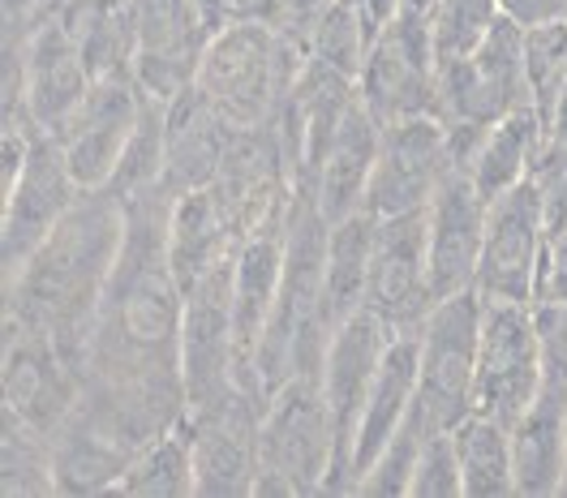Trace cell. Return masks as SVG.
Wrapping results in <instances>:
<instances>
[{"label":"cell","instance_id":"obj_36","mask_svg":"<svg viewBox=\"0 0 567 498\" xmlns=\"http://www.w3.org/2000/svg\"><path fill=\"white\" fill-rule=\"evenodd\" d=\"M121 203H134L146 194H168L164 189V104L146 100L142 125L134 134V143L125 146V159L116 168V177L107 185Z\"/></svg>","mask_w":567,"mask_h":498},{"label":"cell","instance_id":"obj_30","mask_svg":"<svg viewBox=\"0 0 567 498\" xmlns=\"http://www.w3.org/2000/svg\"><path fill=\"white\" fill-rule=\"evenodd\" d=\"M327 319L331 331L357 310H365V284H370V253H374V228L379 219L353 211L344 219H327Z\"/></svg>","mask_w":567,"mask_h":498},{"label":"cell","instance_id":"obj_21","mask_svg":"<svg viewBox=\"0 0 567 498\" xmlns=\"http://www.w3.org/2000/svg\"><path fill=\"white\" fill-rule=\"evenodd\" d=\"M388 322L370 310H357L353 319H344L331 331V344L322 356V395L331 404V417L340 429V490L344 495V477H349V456H353V434L361 422V408H365V395L374 387V374L383 365V353L391 344Z\"/></svg>","mask_w":567,"mask_h":498},{"label":"cell","instance_id":"obj_19","mask_svg":"<svg viewBox=\"0 0 567 498\" xmlns=\"http://www.w3.org/2000/svg\"><path fill=\"white\" fill-rule=\"evenodd\" d=\"M486 215H491V203L477 194L464 168H452L434 189L425 207V258H430V284L439 292V301L477 288Z\"/></svg>","mask_w":567,"mask_h":498},{"label":"cell","instance_id":"obj_11","mask_svg":"<svg viewBox=\"0 0 567 498\" xmlns=\"http://www.w3.org/2000/svg\"><path fill=\"white\" fill-rule=\"evenodd\" d=\"M181 378H185L189 408L249 387L241 370V344H237V314H233V258L185 292Z\"/></svg>","mask_w":567,"mask_h":498},{"label":"cell","instance_id":"obj_34","mask_svg":"<svg viewBox=\"0 0 567 498\" xmlns=\"http://www.w3.org/2000/svg\"><path fill=\"white\" fill-rule=\"evenodd\" d=\"M0 495L4 498H48L56 495L52 434L27 426L22 417H0Z\"/></svg>","mask_w":567,"mask_h":498},{"label":"cell","instance_id":"obj_6","mask_svg":"<svg viewBox=\"0 0 567 498\" xmlns=\"http://www.w3.org/2000/svg\"><path fill=\"white\" fill-rule=\"evenodd\" d=\"M91 86L95 73L61 18L43 22L27 39H4V121H27L31 129L56 138Z\"/></svg>","mask_w":567,"mask_h":498},{"label":"cell","instance_id":"obj_31","mask_svg":"<svg viewBox=\"0 0 567 498\" xmlns=\"http://www.w3.org/2000/svg\"><path fill=\"white\" fill-rule=\"evenodd\" d=\"M116 495L125 498H189L198 495V464H194V438L189 426L159 429L134 452Z\"/></svg>","mask_w":567,"mask_h":498},{"label":"cell","instance_id":"obj_29","mask_svg":"<svg viewBox=\"0 0 567 498\" xmlns=\"http://www.w3.org/2000/svg\"><path fill=\"white\" fill-rule=\"evenodd\" d=\"M61 27L82 48L86 65L95 77H121L134 73L138 56V22L130 0H65L61 4Z\"/></svg>","mask_w":567,"mask_h":498},{"label":"cell","instance_id":"obj_45","mask_svg":"<svg viewBox=\"0 0 567 498\" xmlns=\"http://www.w3.org/2000/svg\"><path fill=\"white\" fill-rule=\"evenodd\" d=\"M507 13H516L520 22H537V18H559L567 13V0H503Z\"/></svg>","mask_w":567,"mask_h":498},{"label":"cell","instance_id":"obj_24","mask_svg":"<svg viewBox=\"0 0 567 498\" xmlns=\"http://www.w3.org/2000/svg\"><path fill=\"white\" fill-rule=\"evenodd\" d=\"M288 215L262 224V228H254L249 237H241V246L233 253V314H237V344H241L246 383H249L254 353L262 344V331H267L271 310H276V297H280Z\"/></svg>","mask_w":567,"mask_h":498},{"label":"cell","instance_id":"obj_8","mask_svg":"<svg viewBox=\"0 0 567 498\" xmlns=\"http://www.w3.org/2000/svg\"><path fill=\"white\" fill-rule=\"evenodd\" d=\"M542 319L533 301H486L477 340V413L520 422L542 395Z\"/></svg>","mask_w":567,"mask_h":498},{"label":"cell","instance_id":"obj_32","mask_svg":"<svg viewBox=\"0 0 567 498\" xmlns=\"http://www.w3.org/2000/svg\"><path fill=\"white\" fill-rule=\"evenodd\" d=\"M456 460H461L464 498H507L516 495V473H512V426L491 413H468L452 429Z\"/></svg>","mask_w":567,"mask_h":498},{"label":"cell","instance_id":"obj_12","mask_svg":"<svg viewBox=\"0 0 567 498\" xmlns=\"http://www.w3.org/2000/svg\"><path fill=\"white\" fill-rule=\"evenodd\" d=\"M0 392H4V413L22 417L43 434H56L86 392V374L56 349L52 335L4 314Z\"/></svg>","mask_w":567,"mask_h":498},{"label":"cell","instance_id":"obj_47","mask_svg":"<svg viewBox=\"0 0 567 498\" xmlns=\"http://www.w3.org/2000/svg\"><path fill=\"white\" fill-rule=\"evenodd\" d=\"M327 4H331V0H292V9H288V22H284V27H306V22H310L319 9H327Z\"/></svg>","mask_w":567,"mask_h":498},{"label":"cell","instance_id":"obj_10","mask_svg":"<svg viewBox=\"0 0 567 498\" xmlns=\"http://www.w3.org/2000/svg\"><path fill=\"white\" fill-rule=\"evenodd\" d=\"M357 95L379 116V125L439 116V56L425 18L395 13L379 27L370 56L357 73Z\"/></svg>","mask_w":567,"mask_h":498},{"label":"cell","instance_id":"obj_39","mask_svg":"<svg viewBox=\"0 0 567 498\" xmlns=\"http://www.w3.org/2000/svg\"><path fill=\"white\" fill-rule=\"evenodd\" d=\"M409 498H464L461 460H456V443L452 429L443 434H425L417 464H413V486Z\"/></svg>","mask_w":567,"mask_h":498},{"label":"cell","instance_id":"obj_3","mask_svg":"<svg viewBox=\"0 0 567 498\" xmlns=\"http://www.w3.org/2000/svg\"><path fill=\"white\" fill-rule=\"evenodd\" d=\"M301 65L306 43L292 27L267 18H237L207 39L194 91L233 129H267L280 121Z\"/></svg>","mask_w":567,"mask_h":498},{"label":"cell","instance_id":"obj_22","mask_svg":"<svg viewBox=\"0 0 567 498\" xmlns=\"http://www.w3.org/2000/svg\"><path fill=\"white\" fill-rule=\"evenodd\" d=\"M241 129H233L194 86L164 104V189L177 198L189 189H207Z\"/></svg>","mask_w":567,"mask_h":498},{"label":"cell","instance_id":"obj_38","mask_svg":"<svg viewBox=\"0 0 567 498\" xmlns=\"http://www.w3.org/2000/svg\"><path fill=\"white\" fill-rule=\"evenodd\" d=\"M430 429L417 422V413L400 426V434L391 438L388 447L374 456V464L357 477L353 495L365 498H409V486H413V464H417V452H422V438Z\"/></svg>","mask_w":567,"mask_h":498},{"label":"cell","instance_id":"obj_27","mask_svg":"<svg viewBox=\"0 0 567 498\" xmlns=\"http://www.w3.org/2000/svg\"><path fill=\"white\" fill-rule=\"evenodd\" d=\"M542 151H546V116L537 107H520V112L495 121L473 143L461 168L477 185V194L486 203H495V198L512 194L516 185H525L537 173Z\"/></svg>","mask_w":567,"mask_h":498},{"label":"cell","instance_id":"obj_4","mask_svg":"<svg viewBox=\"0 0 567 498\" xmlns=\"http://www.w3.org/2000/svg\"><path fill=\"white\" fill-rule=\"evenodd\" d=\"M340 490V429L319 378H288L267 395L258 422L254 498H306Z\"/></svg>","mask_w":567,"mask_h":498},{"label":"cell","instance_id":"obj_40","mask_svg":"<svg viewBox=\"0 0 567 498\" xmlns=\"http://www.w3.org/2000/svg\"><path fill=\"white\" fill-rule=\"evenodd\" d=\"M542 319V400L559 404L567 413V301H550L537 305Z\"/></svg>","mask_w":567,"mask_h":498},{"label":"cell","instance_id":"obj_15","mask_svg":"<svg viewBox=\"0 0 567 498\" xmlns=\"http://www.w3.org/2000/svg\"><path fill=\"white\" fill-rule=\"evenodd\" d=\"M146 91L138 86L134 73L121 77H95L91 95L82 100V107L73 112V121L56 134V143L70 159V173L78 177L82 189H107L125 146L134 143L146 112Z\"/></svg>","mask_w":567,"mask_h":498},{"label":"cell","instance_id":"obj_14","mask_svg":"<svg viewBox=\"0 0 567 498\" xmlns=\"http://www.w3.org/2000/svg\"><path fill=\"white\" fill-rule=\"evenodd\" d=\"M262 395L254 387L219 395L185 413L198 464V498H246L258 477V422Z\"/></svg>","mask_w":567,"mask_h":498},{"label":"cell","instance_id":"obj_13","mask_svg":"<svg viewBox=\"0 0 567 498\" xmlns=\"http://www.w3.org/2000/svg\"><path fill=\"white\" fill-rule=\"evenodd\" d=\"M452 168L456 159H452V134L443 116H413V121L383 125L379 164L365 189V211L374 219L425 211Z\"/></svg>","mask_w":567,"mask_h":498},{"label":"cell","instance_id":"obj_35","mask_svg":"<svg viewBox=\"0 0 567 498\" xmlns=\"http://www.w3.org/2000/svg\"><path fill=\"white\" fill-rule=\"evenodd\" d=\"M503 13H507L503 0H434V9L425 13V27H430L439 65L473 56L491 39Z\"/></svg>","mask_w":567,"mask_h":498},{"label":"cell","instance_id":"obj_43","mask_svg":"<svg viewBox=\"0 0 567 498\" xmlns=\"http://www.w3.org/2000/svg\"><path fill=\"white\" fill-rule=\"evenodd\" d=\"M567 301V228L546 241L542 253V280H537V305Z\"/></svg>","mask_w":567,"mask_h":498},{"label":"cell","instance_id":"obj_18","mask_svg":"<svg viewBox=\"0 0 567 498\" xmlns=\"http://www.w3.org/2000/svg\"><path fill=\"white\" fill-rule=\"evenodd\" d=\"M434 301L439 292L430 284V258H425V211L379 219L365 310L379 314L400 335V331H417L434 310Z\"/></svg>","mask_w":567,"mask_h":498},{"label":"cell","instance_id":"obj_42","mask_svg":"<svg viewBox=\"0 0 567 498\" xmlns=\"http://www.w3.org/2000/svg\"><path fill=\"white\" fill-rule=\"evenodd\" d=\"M65 0H0L4 13V39H27L35 35L43 22H52L61 13Z\"/></svg>","mask_w":567,"mask_h":498},{"label":"cell","instance_id":"obj_17","mask_svg":"<svg viewBox=\"0 0 567 498\" xmlns=\"http://www.w3.org/2000/svg\"><path fill=\"white\" fill-rule=\"evenodd\" d=\"M146 438H138L107 404L82 392L65 426L52 434V464H56V495L91 498L116 495L125 468Z\"/></svg>","mask_w":567,"mask_h":498},{"label":"cell","instance_id":"obj_7","mask_svg":"<svg viewBox=\"0 0 567 498\" xmlns=\"http://www.w3.org/2000/svg\"><path fill=\"white\" fill-rule=\"evenodd\" d=\"M520 107H537L525 65V22L503 13L473 56L439 65V116L452 129H491Z\"/></svg>","mask_w":567,"mask_h":498},{"label":"cell","instance_id":"obj_41","mask_svg":"<svg viewBox=\"0 0 567 498\" xmlns=\"http://www.w3.org/2000/svg\"><path fill=\"white\" fill-rule=\"evenodd\" d=\"M537 198H542V219H546V241L567 228V146H555L546 138V151L537 159Z\"/></svg>","mask_w":567,"mask_h":498},{"label":"cell","instance_id":"obj_48","mask_svg":"<svg viewBox=\"0 0 567 498\" xmlns=\"http://www.w3.org/2000/svg\"><path fill=\"white\" fill-rule=\"evenodd\" d=\"M365 9L374 13V22L383 27V22H391L395 13H400V0H365Z\"/></svg>","mask_w":567,"mask_h":498},{"label":"cell","instance_id":"obj_28","mask_svg":"<svg viewBox=\"0 0 567 498\" xmlns=\"http://www.w3.org/2000/svg\"><path fill=\"white\" fill-rule=\"evenodd\" d=\"M512 473L520 498L567 495V413L542 400L512 422Z\"/></svg>","mask_w":567,"mask_h":498},{"label":"cell","instance_id":"obj_16","mask_svg":"<svg viewBox=\"0 0 567 498\" xmlns=\"http://www.w3.org/2000/svg\"><path fill=\"white\" fill-rule=\"evenodd\" d=\"M542 253H546V219L533 177L491 203L486 215V246L477 267V292L486 301H533L542 280Z\"/></svg>","mask_w":567,"mask_h":498},{"label":"cell","instance_id":"obj_23","mask_svg":"<svg viewBox=\"0 0 567 498\" xmlns=\"http://www.w3.org/2000/svg\"><path fill=\"white\" fill-rule=\"evenodd\" d=\"M413 404H417V331H400V335H391L383 365L374 374V387L365 395V408H361V422H357L353 434L344 495H353L357 477L374 464V456L413 417Z\"/></svg>","mask_w":567,"mask_h":498},{"label":"cell","instance_id":"obj_33","mask_svg":"<svg viewBox=\"0 0 567 498\" xmlns=\"http://www.w3.org/2000/svg\"><path fill=\"white\" fill-rule=\"evenodd\" d=\"M292 31L306 43V56L357 77L370 56V43L379 35V22L365 9V0H331L306 27H292Z\"/></svg>","mask_w":567,"mask_h":498},{"label":"cell","instance_id":"obj_9","mask_svg":"<svg viewBox=\"0 0 567 498\" xmlns=\"http://www.w3.org/2000/svg\"><path fill=\"white\" fill-rule=\"evenodd\" d=\"M82 198V185L70 173V159L52 134L31 138V151L22 168L9 180H0V267L4 280H13L31 253H35L52 228L70 215V207Z\"/></svg>","mask_w":567,"mask_h":498},{"label":"cell","instance_id":"obj_20","mask_svg":"<svg viewBox=\"0 0 567 498\" xmlns=\"http://www.w3.org/2000/svg\"><path fill=\"white\" fill-rule=\"evenodd\" d=\"M134 22H138V56H134V77L138 86L159 100L173 104L185 95L198 77V61L212 31L194 13L189 0H130Z\"/></svg>","mask_w":567,"mask_h":498},{"label":"cell","instance_id":"obj_37","mask_svg":"<svg viewBox=\"0 0 567 498\" xmlns=\"http://www.w3.org/2000/svg\"><path fill=\"white\" fill-rule=\"evenodd\" d=\"M525 65H529L533 104L546 116L567 82V13L525 22Z\"/></svg>","mask_w":567,"mask_h":498},{"label":"cell","instance_id":"obj_44","mask_svg":"<svg viewBox=\"0 0 567 498\" xmlns=\"http://www.w3.org/2000/svg\"><path fill=\"white\" fill-rule=\"evenodd\" d=\"M194 4V13L203 18V27L207 31H219V27H228V22H237V18H249V0H189Z\"/></svg>","mask_w":567,"mask_h":498},{"label":"cell","instance_id":"obj_5","mask_svg":"<svg viewBox=\"0 0 567 498\" xmlns=\"http://www.w3.org/2000/svg\"><path fill=\"white\" fill-rule=\"evenodd\" d=\"M477 340L482 292L468 288L434 301L417 326V422L430 434L456 429L477 404Z\"/></svg>","mask_w":567,"mask_h":498},{"label":"cell","instance_id":"obj_25","mask_svg":"<svg viewBox=\"0 0 567 498\" xmlns=\"http://www.w3.org/2000/svg\"><path fill=\"white\" fill-rule=\"evenodd\" d=\"M379 146H383V125L357 95V104L349 107L344 125L336 129V138L322 155L306 198H315V207L327 219H344V215L361 211L370 177H374V164H379Z\"/></svg>","mask_w":567,"mask_h":498},{"label":"cell","instance_id":"obj_1","mask_svg":"<svg viewBox=\"0 0 567 498\" xmlns=\"http://www.w3.org/2000/svg\"><path fill=\"white\" fill-rule=\"evenodd\" d=\"M168 207L173 194L125 203V249L86 353V395L107 404L138 438L185 422L189 408L181 378L185 288L168 258Z\"/></svg>","mask_w":567,"mask_h":498},{"label":"cell","instance_id":"obj_2","mask_svg":"<svg viewBox=\"0 0 567 498\" xmlns=\"http://www.w3.org/2000/svg\"><path fill=\"white\" fill-rule=\"evenodd\" d=\"M125 228L130 211L112 189H82L31 262L4 280V314L52 335L82 374L107 280L125 249Z\"/></svg>","mask_w":567,"mask_h":498},{"label":"cell","instance_id":"obj_26","mask_svg":"<svg viewBox=\"0 0 567 498\" xmlns=\"http://www.w3.org/2000/svg\"><path fill=\"white\" fill-rule=\"evenodd\" d=\"M241 246L233 219L224 211V203L215 198V189H189L177 194L168 207V258L177 271L181 288L198 284L203 276H212L215 267H224Z\"/></svg>","mask_w":567,"mask_h":498},{"label":"cell","instance_id":"obj_49","mask_svg":"<svg viewBox=\"0 0 567 498\" xmlns=\"http://www.w3.org/2000/svg\"><path fill=\"white\" fill-rule=\"evenodd\" d=\"M434 9V0H400V13H417V18H425Z\"/></svg>","mask_w":567,"mask_h":498},{"label":"cell","instance_id":"obj_46","mask_svg":"<svg viewBox=\"0 0 567 498\" xmlns=\"http://www.w3.org/2000/svg\"><path fill=\"white\" fill-rule=\"evenodd\" d=\"M546 138L555 146H567V82H564V91L555 95L550 112H546Z\"/></svg>","mask_w":567,"mask_h":498}]
</instances>
